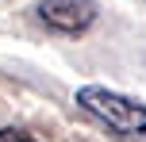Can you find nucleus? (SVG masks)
I'll return each instance as SVG.
<instances>
[{
  "label": "nucleus",
  "instance_id": "nucleus-3",
  "mask_svg": "<svg viewBox=\"0 0 146 142\" xmlns=\"http://www.w3.org/2000/svg\"><path fill=\"white\" fill-rule=\"evenodd\" d=\"M0 142H35V138L23 135V131H15V127H4L0 131Z\"/></svg>",
  "mask_w": 146,
  "mask_h": 142
},
{
  "label": "nucleus",
  "instance_id": "nucleus-2",
  "mask_svg": "<svg viewBox=\"0 0 146 142\" xmlns=\"http://www.w3.org/2000/svg\"><path fill=\"white\" fill-rule=\"evenodd\" d=\"M38 19L62 35H85L96 19V4L92 0H42Z\"/></svg>",
  "mask_w": 146,
  "mask_h": 142
},
{
  "label": "nucleus",
  "instance_id": "nucleus-1",
  "mask_svg": "<svg viewBox=\"0 0 146 142\" xmlns=\"http://www.w3.org/2000/svg\"><path fill=\"white\" fill-rule=\"evenodd\" d=\"M77 104L123 142H146V104L104 85H81Z\"/></svg>",
  "mask_w": 146,
  "mask_h": 142
}]
</instances>
